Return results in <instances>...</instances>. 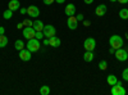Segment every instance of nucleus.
<instances>
[{"label": "nucleus", "mask_w": 128, "mask_h": 95, "mask_svg": "<svg viewBox=\"0 0 128 95\" xmlns=\"http://www.w3.org/2000/svg\"><path fill=\"white\" fill-rule=\"evenodd\" d=\"M116 2H119L120 4H127V3H128V0H116Z\"/></svg>", "instance_id": "34"}, {"label": "nucleus", "mask_w": 128, "mask_h": 95, "mask_svg": "<svg viewBox=\"0 0 128 95\" xmlns=\"http://www.w3.org/2000/svg\"><path fill=\"white\" fill-rule=\"evenodd\" d=\"M83 60H84V62H92V60H94V53L86 50V53L83 54Z\"/></svg>", "instance_id": "17"}, {"label": "nucleus", "mask_w": 128, "mask_h": 95, "mask_svg": "<svg viewBox=\"0 0 128 95\" xmlns=\"http://www.w3.org/2000/svg\"><path fill=\"white\" fill-rule=\"evenodd\" d=\"M55 0H44V4L45 5H51V4H54Z\"/></svg>", "instance_id": "27"}, {"label": "nucleus", "mask_w": 128, "mask_h": 95, "mask_svg": "<svg viewBox=\"0 0 128 95\" xmlns=\"http://www.w3.org/2000/svg\"><path fill=\"white\" fill-rule=\"evenodd\" d=\"M119 17L122 19H128V9L127 8H123L119 10Z\"/></svg>", "instance_id": "20"}, {"label": "nucleus", "mask_w": 128, "mask_h": 95, "mask_svg": "<svg viewBox=\"0 0 128 95\" xmlns=\"http://www.w3.org/2000/svg\"><path fill=\"white\" fill-rule=\"evenodd\" d=\"M83 46H84V50L94 51V50H95V46H96L95 39H94V37H87L86 40H84V43H83Z\"/></svg>", "instance_id": "6"}, {"label": "nucleus", "mask_w": 128, "mask_h": 95, "mask_svg": "<svg viewBox=\"0 0 128 95\" xmlns=\"http://www.w3.org/2000/svg\"><path fill=\"white\" fill-rule=\"evenodd\" d=\"M17 28H18V30H22V28H23V22L18 23V25H17Z\"/></svg>", "instance_id": "32"}, {"label": "nucleus", "mask_w": 128, "mask_h": 95, "mask_svg": "<svg viewBox=\"0 0 128 95\" xmlns=\"http://www.w3.org/2000/svg\"><path fill=\"white\" fill-rule=\"evenodd\" d=\"M109 44L112 48H114L115 50L119 49L123 46V39L119 36V35H113L110 39H109Z\"/></svg>", "instance_id": "1"}, {"label": "nucleus", "mask_w": 128, "mask_h": 95, "mask_svg": "<svg viewBox=\"0 0 128 95\" xmlns=\"http://www.w3.org/2000/svg\"><path fill=\"white\" fill-rule=\"evenodd\" d=\"M99 68H100L101 71H105L106 68H108V63H106L105 60H101V62L99 63Z\"/></svg>", "instance_id": "23"}, {"label": "nucleus", "mask_w": 128, "mask_h": 95, "mask_svg": "<svg viewBox=\"0 0 128 95\" xmlns=\"http://www.w3.org/2000/svg\"><path fill=\"white\" fill-rule=\"evenodd\" d=\"M32 25H34V22H32L31 19H23V26L24 27H32Z\"/></svg>", "instance_id": "24"}, {"label": "nucleus", "mask_w": 128, "mask_h": 95, "mask_svg": "<svg viewBox=\"0 0 128 95\" xmlns=\"http://www.w3.org/2000/svg\"><path fill=\"white\" fill-rule=\"evenodd\" d=\"M44 45H49V39L46 37V40H44Z\"/></svg>", "instance_id": "37"}, {"label": "nucleus", "mask_w": 128, "mask_h": 95, "mask_svg": "<svg viewBox=\"0 0 128 95\" xmlns=\"http://www.w3.org/2000/svg\"><path fill=\"white\" fill-rule=\"evenodd\" d=\"M19 8H20V4H19V2H18V0H10V2H9V4H8V9L13 10V12L18 10Z\"/></svg>", "instance_id": "13"}, {"label": "nucleus", "mask_w": 128, "mask_h": 95, "mask_svg": "<svg viewBox=\"0 0 128 95\" xmlns=\"http://www.w3.org/2000/svg\"><path fill=\"white\" fill-rule=\"evenodd\" d=\"M83 25H84V26H86V27H88V26L91 25V22H90V21H87V19H86V21H84V19H83Z\"/></svg>", "instance_id": "30"}, {"label": "nucleus", "mask_w": 128, "mask_h": 95, "mask_svg": "<svg viewBox=\"0 0 128 95\" xmlns=\"http://www.w3.org/2000/svg\"><path fill=\"white\" fill-rule=\"evenodd\" d=\"M106 10H108L106 5H105V4H100V5H98V7H96L95 13H96V16L102 17V16H105V14H106Z\"/></svg>", "instance_id": "11"}, {"label": "nucleus", "mask_w": 128, "mask_h": 95, "mask_svg": "<svg viewBox=\"0 0 128 95\" xmlns=\"http://www.w3.org/2000/svg\"><path fill=\"white\" fill-rule=\"evenodd\" d=\"M32 27L35 28V31H42V30H44V23H42L41 21L36 19V21H34V25H32Z\"/></svg>", "instance_id": "15"}, {"label": "nucleus", "mask_w": 128, "mask_h": 95, "mask_svg": "<svg viewBox=\"0 0 128 95\" xmlns=\"http://www.w3.org/2000/svg\"><path fill=\"white\" fill-rule=\"evenodd\" d=\"M60 44H62V41H60V39L56 37V36H52V37L49 39V45L52 46V48H59Z\"/></svg>", "instance_id": "12"}, {"label": "nucleus", "mask_w": 128, "mask_h": 95, "mask_svg": "<svg viewBox=\"0 0 128 95\" xmlns=\"http://www.w3.org/2000/svg\"><path fill=\"white\" fill-rule=\"evenodd\" d=\"M32 57V53L28 50V49H22L19 50V59L23 60V62H28Z\"/></svg>", "instance_id": "10"}, {"label": "nucleus", "mask_w": 128, "mask_h": 95, "mask_svg": "<svg viewBox=\"0 0 128 95\" xmlns=\"http://www.w3.org/2000/svg\"><path fill=\"white\" fill-rule=\"evenodd\" d=\"M20 14H27V8H19Z\"/></svg>", "instance_id": "28"}, {"label": "nucleus", "mask_w": 128, "mask_h": 95, "mask_svg": "<svg viewBox=\"0 0 128 95\" xmlns=\"http://www.w3.org/2000/svg\"><path fill=\"white\" fill-rule=\"evenodd\" d=\"M13 17V10H10V9H6L5 12L3 13V18L4 19H10Z\"/></svg>", "instance_id": "22"}, {"label": "nucleus", "mask_w": 128, "mask_h": 95, "mask_svg": "<svg viewBox=\"0 0 128 95\" xmlns=\"http://www.w3.org/2000/svg\"><path fill=\"white\" fill-rule=\"evenodd\" d=\"M109 53H110V54H114V53H115V49L110 46V49H109Z\"/></svg>", "instance_id": "35"}, {"label": "nucleus", "mask_w": 128, "mask_h": 95, "mask_svg": "<svg viewBox=\"0 0 128 95\" xmlns=\"http://www.w3.org/2000/svg\"><path fill=\"white\" fill-rule=\"evenodd\" d=\"M40 94H41V95H49V94H50V87L46 86V85L41 86V87H40Z\"/></svg>", "instance_id": "21"}, {"label": "nucleus", "mask_w": 128, "mask_h": 95, "mask_svg": "<svg viewBox=\"0 0 128 95\" xmlns=\"http://www.w3.org/2000/svg\"><path fill=\"white\" fill-rule=\"evenodd\" d=\"M40 46H41V44H40V40H37L36 37H34V39H30L28 40V43L26 44V48L31 51V53H35V51H37L38 49H40Z\"/></svg>", "instance_id": "2"}, {"label": "nucleus", "mask_w": 128, "mask_h": 95, "mask_svg": "<svg viewBox=\"0 0 128 95\" xmlns=\"http://www.w3.org/2000/svg\"><path fill=\"white\" fill-rule=\"evenodd\" d=\"M42 32H44V36H45V37L50 39V37H52V36H55L56 30H55L54 26H51V25H45V26H44V30H42Z\"/></svg>", "instance_id": "5"}, {"label": "nucleus", "mask_w": 128, "mask_h": 95, "mask_svg": "<svg viewBox=\"0 0 128 95\" xmlns=\"http://www.w3.org/2000/svg\"><path fill=\"white\" fill-rule=\"evenodd\" d=\"M84 4H92L94 3V0H83Z\"/></svg>", "instance_id": "33"}, {"label": "nucleus", "mask_w": 128, "mask_h": 95, "mask_svg": "<svg viewBox=\"0 0 128 95\" xmlns=\"http://www.w3.org/2000/svg\"><path fill=\"white\" fill-rule=\"evenodd\" d=\"M55 2H56L58 4H63L64 2H66V0H55Z\"/></svg>", "instance_id": "36"}, {"label": "nucleus", "mask_w": 128, "mask_h": 95, "mask_svg": "<svg viewBox=\"0 0 128 95\" xmlns=\"http://www.w3.org/2000/svg\"><path fill=\"white\" fill-rule=\"evenodd\" d=\"M5 34V28L3 26H0V35H4Z\"/></svg>", "instance_id": "31"}, {"label": "nucleus", "mask_w": 128, "mask_h": 95, "mask_svg": "<svg viewBox=\"0 0 128 95\" xmlns=\"http://www.w3.org/2000/svg\"><path fill=\"white\" fill-rule=\"evenodd\" d=\"M122 78L124 81H128V68H126L123 72H122Z\"/></svg>", "instance_id": "26"}, {"label": "nucleus", "mask_w": 128, "mask_h": 95, "mask_svg": "<svg viewBox=\"0 0 128 95\" xmlns=\"http://www.w3.org/2000/svg\"><path fill=\"white\" fill-rule=\"evenodd\" d=\"M67 25H68L69 30H76L78 27V21H77L76 16H69L67 19Z\"/></svg>", "instance_id": "8"}, {"label": "nucleus", "mask_w": 128, "mask_h": 95, "mask_svg": "<svg viewBox=\"0 0 128 95\" xmlns=\"http://www.w3.org/2000/svg\"><path fill=\"white\" fill-rule=\"evenodd\" d=\"M35 34H36V31L34 27H24L23 28V37L30 40V39H34L35 37Z\"/></svg>", "instance_id": "9"}, {"label": "nucleus", "mask_w": 128, "mask_h": 95, "mask_svg": "<svg viewBox=\"0 0 128 95\" xmlns=\"http://www.w3.org/2000/svg\"><path fill=\"white\" fill-rule=\"evenodd\" d=\"M76 18H77L78 22H80V21H83V14H77V16H76Z\"/></svg>", "instance_id": "29"}, {"label": "nucleus", "mask_w": 128, "mask_h": 95, "mask_svg": "<svg viewBox=\"0 0 128 95\" xmlns=\"http://www.w3.org/2000/svg\"><path fill=\"white\" fill-rule=\"evenodd\" d=\"M35 37L37 40H41V39H44V32L42 31H36V34H35Z\"/></svg>", "instance_id": "25"}, {"label": "nucleus", "mask_w": 128, "mask_h": 95, "mask_svg": "<svg viewBox=\"0 0 128 95\" xmlns=\"http://www.w3.org/2000/svg\"><path fill=\"white\" fill-rule=\"evenodd\" d=\"M66 14L68 17L76 14V5H74V4H67V7H66Z\"/></svg>", "instance_id": "14"}, {"label": "nucleus", "mask_w": 128, "mask_h": 95, "mask_svg": "<svg viewBox=\"0 0 128 95\" xmlns=\"http://www.w3.org/2000/svg\"><path fill=\"white\" fill-rule=\"evenodd\" d=\"M109 2H112V3H115V2H116V0H109Z\"/></svg>", "instance_id": "38"}, {"label": "nucleus", "mask_w": 128, "mask_h": 95, "mask_svg": "<svg viewBox=\"0 0 128 95\" xmlns=\"http://www.w3.org/2000/svg\"><path fill=\"white\" fill-rule=\"evenodd\" d=\"M24 46H26V44L23 43V40H17L16 43H14V48L19 51V50H22V49H24Z\"/></svg>", "instance_id": "18"}, {"label": "nucleus", "mask_w": 128, "mask_h": 95, "mask_svg": "<svg viewBox=\"0 0 128 95\" xmlns=\"http://www.w3.org/2000/svg\"><path fill=\"white\" fill-rule=\"evenodd\" d=\"M8 45V37L5 35H0V48H5Z\"/></svg>", "instance_id": "19"}, {"label": "nucleus", "mask_w": 128, "mask_h": 95, "mask_svg": "<svg viewBox=\"0 0 128 95\" xmlns=\"http://www.w3.org/2000/svg\"><path fill=\"white\" fill-rule=\"evenodd\" d=\"M106 82H108L110 86H113V85H115V83L118 82V78H116L115 75H109L108 78H106Z\"/></svg>", "instance_id": "16"}, {"label": "nucleus", "mask_w": 128, "mask_h": 95, "mask_svg": "<svg viewBox=\"0 0 128 95\" xmlns=\"http://www.w3.org/2000/svg\"><path fill=\"white\" fill-rule=\"evenodd\" d=\"M114 54H115V58L118 59L119 62H126V60L128 59V53H127V50L123 49V48L116 49Z\"/></svg>", "instance_id": "4"}, {"label": "nucleus", "mask_w": 128, "mask_h": 95, "mask_svg": "<svg viewBox=\"0 0 128 95\" xmlns=\"http://www.w3.org/2000/svg\"><path fill=\"white\" fill-rule=\"evenodd\" d=\"M27 16L31 18H37L40 16V9L36 5H30L27 8Z\"/></svg>", "instance_id": "7"}, {"label": "nucleus", "mask_w": 128, "mask_h": 95, "mask_svg": "<svg viewBox=\"0 0 128 95\" xmlns=\"http://www.w3.org/2000/svg\"><path fill=\"white\" fill-rule=\"evenodd\" d=\"M110 92H112V95H126V89L122 86V82L118 81L115 85L112 86Z\"/></svg>", "instance_id": "3"}]
</instances>
